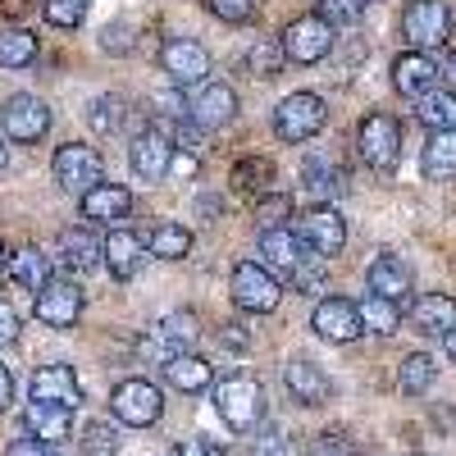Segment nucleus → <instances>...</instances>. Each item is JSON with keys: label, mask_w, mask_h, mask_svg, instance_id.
Masks as SVG:
<instances>
[{"label": "nucleus", "mask_w": 456, "mask_h": 456, "mask_svg": "<svg viewBox=\"0 0 456 456\" xmlns=\"http://www.w3.org/2000/svg\"><path fill=\"white\" fill-rule=\"evenodd\" d=\"M434 83H438V64L425 51H406L393 60V87L402 96H425Z\"/></svg>", "instance_id": "obj_21"}, {"label": "nucleus", "mask_w": 456, "mask_h": 456, "mask_svg": "<svg viewBox=\"0 0 456 456\" xmlns=\"http://www.w3.org/2000/svg\"><path fill=\"white\" fill-rule=\"evenodd\" d=\"M279 297H283V288H279L274 270H265V265H256V260L233 265V306H238V311H247V315H270V311L279 306Z\"/></svg>", "instance_id": "obj_3"}, {"label": "nucleus", "mask_w": 456, "mask_h": 456, "mask_svg": "<svg viewBox=\"0 0 456 456\" xmlns=\"http://www.w3.org/2000/svg\"><path fill=\"white\" fill-rule=\"evenodd\" d=\"M215 411L233 434H251L260 425V415H265V393H260V384L251 374H228L215 388Z\"/></svg>", "instance_id": "obj_1"}, {"label": "nucleus", "mask_w": 456, "mask_h": 456, "mask_svg": "<svg viewBox=\"0 0 456 456\" xmlns=\"http://www.w3.org/2000/svg\"><path fill=\"white\" fill-rule=\"evenodd\" d=\"M51 169H55V183L64 187V192H73V197H83V192H92L96 183H105V178H101L105 165H101V156H96V146H83V142L60 146L55 160H51Z\"/></svg>", "instance_id": "obj_6"}, {"label": "nucleus", "mask_w": 456, "mask_h": 456, "mask_svg": "<svg viewBox=\"0 0 456 456\" xmlns=\"http://www.w3.org/2000/svg\"><path fill=\"white\" fill-rule=\"evenodd\" d=\"M311 456H356L352 438H342V434H315L311 438Z\"/></svg>", "instance_id": "obj_43"}, {"label": "nucleus", "mask_w": 456, "mask_h": 456, "mask_svg": "<svg viewBox=\"0 0 456 456\" xmlns=\"http://www.w3.org/2000/svg\"><path fill=\"white\" fill-rule=\"evenodd\" d=\"M283 215H288V201L283 197H270V206H260L265 228H283Z\"/></svg>", "instance_id": "obj_49"}, {"label": "nucleus", "mask_w": 456, "mask_h": 456, "mask_svg": "<svg viewBox=\"0 0 456 456\" xmlns=\"http://www.w3.org/2000/svg\"><path fill=\"white\" fill-rule=\"evenodd\" d=\"M83 452H87V456H114V452H119V434L96 420V425L83 429Z\"/></svg>", "instance_id": "obj_39"}, {"label": "nucleus", "mask_w": 456, "mask_h": 456, "mask_svg": "<svg viewBox=\"0 0 456 456\" xmlns=\"http://www.w3.org/2000/svg\"><path fill=\"white\" fill-rule=\"evenodd\" d=\"M297 238H301V247H311L315 256H338L342 251V242H347V224H342V215L333 210V206H311L306 215H301V228H297Z\"/></svg>", "instance_id": "obj_11"}, {"label": "nucleus", "mask_w": 456, "mask_h": 456, "mask_svg": "<svg viewBox=\"0 0 456 456\" xmlns=\"http://www.w3.org/2000/svg\"><path fill=\"white\" fill-rule=\"evenodd\" d=\"M311 329L324 342H356L365 333L361 306H356V301H347V297H324L320 306H315V315H311Z\"/></svg>", "instance_id": "obj_14"}, {"label": "nucleus", "mask_w": 456, "mask_h": 456, "mask_svg": "<svg viewBox=\"0 0 456 456\" xmlns=\"http://www.w3.org/2000/svg\"><path fill=\"white\" fill-rule=\"evenodd\" d=\"M133 210V192L124 183H96L92 192H83V219L92 224H119Z\"/></svg>", "instance_id": "obj_19"}, {"label": "nucleus", "mask_w": 456, "mask_h": 456, "mask_svg": "<svg viewBox=\"0 0 456 456\" xmlns=\"http://www.w3.org/2000/svg\"><path fill=\"white\" fill-rule=\"evenodd\" d=\"M420 165H425V178H434V183H452L456 178V128L429 133Z\"/></svg>", "instance_id": "obj_28"}, {"label": "nucleus", "mask_w": 456, "mask_h": 456, "mask_svg": "<svg viewBox=\"0 0 456 456\" xmlns=\"http://www.w3.org/2000/svg\"><path fill=\"white\" fill-rule=\"evenodd\" d=\"M283 384H288V393H292L301 406H324V402L333 397V379H329L315 361H306V356L288 361V370H283Z\"/></svg>", "instance_id": "obj_17"}, {"label": "nucleus", "mask_w": 456, "mask_h": 456, "mask_svg": "<svg viewBox=\"0 0 456 456\" xmlns=\"http://www.w3.org/2000/svg\"><path fill=\"white\" fill-rule=\"evenodd\" d=\"M415 119H420L429 133L456 128V92H447V87H429L425 96H415Z\"/></svg>", "instance_id": "obj_29"}, {"label": "nucleus", "mask_w": 456, "mask_h": 456, "mask_svg": "<svg viewBox=\"0 0 456 456\" xmlns=\"http://www.w3.org/2000/svg\"><path fill=\"white\" fill-rule=\"evenodd\" d=\"M32 402H60L69 411L83 406V384L78 374H73V365H42L32 374Z\"/></svg>", "instance_id": "obj_16"}, {"label": "nucleus", "mask_w": 456, "mask_h": 456, "mask_svg": "<svg viewBox=\"0 0 456 456\" xmlns=\"http://www.w3.org/2000/svg\"><path fill=\"white\" fill-rule=\"evenodd\" d=\"M301 187H306L311 197H320V201H333V197L347 192V169L324 160V156H311L306 165H301Z\"/></svg>", "instance_id": "obj_24"}, {"label": "nucleus", "mask_w": 456, "mask_h": 456, "mask_svg": "<svg viewBox=\"0 0 456 456\" xmlns=\"http://www.w3.org/2000/svg\"><path fill=\"white\" fill-rule=\"evenodd\" d=\"M324 119H329V110H324V101L315 92H292L274 110V133L283 142H311L324 128Z\"/></svg>", "instance_id": "obj_5"}, {"label": "nucleus", "mask_w": 456, "mask_h": 456, "mask_svg": "<svg viewBox=\"0 0 456 456\" xmlns=\"http://www.w3.org/2000/svg\"><path fill=\"white\" fill-rule=\"evenodd\" d=\"M10 279L28 292H42L51 283V256L37 251V247H23L19 256H10Z\"/></svg>", "instance_id": "obj_30"}, {"label": "nucleus", "mask_w": 456, "mask_h": 456, "mask_svg": "<svg viewBox=\"0 0 456 456\" xmlns=\"http://www.w3.org/2000/svg\"><path fill=\"white\" fill-rule=\"evenodd\" d=\"M5 160H10V151H5V142H0V169H5Z\"/></svg>", "instance_id": "obj_54"}, {"label": "nucleus", "mask_w": 456, "mask_h": 456, "mask_svg": "<svg viewBox=\"0 0 456 456\" xmlns=\"http://www.w3.org/2000/svg\"><path fill=\"white\" fill-rule=\"evenodd\" d=\"M174 174H197V160H174Z\"/></svg>", "instance_id": "obj_52"}, {"label": "nucleus", "mask_w": 456, "mask_h": 456, "mask_svg": "<svg viewBox=\"0 0 456 456\" xmlns=\"http://www.w3.org/2000/svg\"><path fill=\"white\" fill-rule=\"evenodd\" d=\"M283 51L292 64H315L333 51V23L324 14H301L283 28Z\"/></svg>", "instance_id": "obj_7"}, {"label": "nucleus", "mask_w": 456, "mask_h": 456, "mask_svg": "<svg viewBox=\"0 0 456 456\" xmlns=\"http://www.w3.org/2000/svg\"><path fill=\"white\" fill-rule=\"evenodd\" d=\"M87 124L101 133V137H114L124 124H128V101L124 96H96L87 105Z\"/></svg>", "instance_id": "obj_35"}, {"label": "nucleus", "mask_w": 456, "mask_h": 456, "mask_svg": "<svg viewBox=\"0 0 456 456\" xmlns=\"http://www.w3.org/2000/svg\"><path fill=\"white\" fill-rule=\"evenodd\" d=\"M110 411L119 415V425H128V429H146V425H156V420H160L165 397H160V388L151 384V379H124V384L110 393Z\"/></svg>", "instance_id": "obj_4"}, {"label": "nucleus", "mask_w": 456, "mask_h": 456, "mask_svg": "<svg viewBox=\"0 0 456 456\" xmlns=\"http://www.w3.org/2000/svg\"><path fill=\"white\" fill-rule=\"evenodd\" d=\"M83 315V288L73 279H51L37 292V320L46 329H73Z\"/></svg>", "instance_id": "obj_12"}, {"label": "nucleus", "mask_w": 456, "mask_h": 456, "mask_svg": "<svg viewBox=\"0 0 456 456\" xmlns=\"http://www.w3.org/2000/svg\"><path fill=\"white\" fill-rule=\"evenodd\" d=\"M443 347H447V361H456V324L443 333Z\"/></svg>", "instance_id": "obj_51"}, {"label": "nucleus", "mask_w": 456, "mask_h": 456, "mask_svg": "<svg viewBox=\"0 0 456 456\" xmlns=\"http://www.w3.org/2000/svg\"><path fill=\"white\" fill-rule=\"evenodd\" d=\"M233 114H238V92L228 83H206L192 96V105H187V124H197L201 133H215L224 124H233Z\"/></svg>", "instance_id": "obj_15"}, {"label": "nucleus", "mask_w": 456, "mask_h": 456, "mask_svg": "<svg viewBox=\"0 0 456 456\" xmlns=\"http://www.w3.org/2000/svg\"><path fill=\"white\" fill-rule=\"evenodd\" d=\"M174 137L156 124V128H146V133H137L133 137V146H128V165H133V174L137 178H146V183H160V178H169L174 174Z\"/></svg>", "instance_id": "obj_9"}, {"label": "nucleus", "mask_w": 456, "mask_h": 456, "mask_svg": "<svg viewBox=\"0 0 456 456\" xmlns=\"http://www.w3.org/2000/svg\"><path fill=\"white\" fill-rule=\"evenodd\" d=\"M0 128H5V137L14 142H42L46 128H51V105L42 96H10L5 105H0Z\"/></svg>", "instance_id": "obj_10"}, {"label": "nucleus", "mask_w": 456, "mask_h": 456, "mask_svg": "<svg viewBox=\"0 0 456 456\" xmlns=\"http://www.w3.org/2000/svg\"><path fill=\"white\" fill-rule=\"evenodd\" d=\"M174 456H224V447H219L215 438H206V434H201V438L178 443V447H174Z\"/></svg>", "instance_id": "obj_45"}, {"label": "nucleus", "mask_w": 456, "mask_h": 456, "mask_svg": "<svg viewBox=\"0 0 456 456\" xmlns=\"http://www.w3.org/2000/svg\"><path fill=\"white\" fill-rule=\"evenodd\" d=\"M5 456H55V452H51V443H42V438L28 434V438H14Z\"/></svg>", "instance_id": "obj_47"}, {"label": "nucleus", "mask_w": 456, "mask_h": 456, "mask_svg": "<svg viewBox=\"0 0 456 456\" xmlns=\"http://www.w3.org/2000/svg\"><path fill=\"white\" fill-rule=\"evenodd\" d=\"M283 64H288L283 37H260V42L247 51V73H251V78H279Z\"/></svg>", "instance_id": "obj_33"}, {"label": "nucleus", "mask_w": 456, "mask_h": 456, "mask_svg": "<svg viewBox=\"0 0 456 456\" xmlns=\"http://www.w3.org/2000/svg\"><path fill=\"white\" fill-rule=\"evenodd\" d=\"M146 251H151V256H160V260H183L187 251H192V233H187L183 224L165 219V224H156V228H151Z\"/></svg>", "instance_id": "obj_32"}, {"label": "nucleus", "mask_w": 456, "mask_h": 456, "mask_svg": "<svg viewBox=\"0 0 456 456\" xmlns=\"http://www.w3.org/2000/svg\"><path fill=\"white\" fill-rule=\"evenodd\" d=\"M165 379H169L178 393H206L210 379H215V370H210V361L197 356V352H178V356L165 361Z\"/></svg>", "instance_id": "obj_25"}, {"label": "nucleus", "mask_w": 456, "mask_h": 456, "mask_svg": "<svg viewBox=\"0 0 456 456\" xmlns=\"http://www.w3.org/2000/svg\"><path fill=\"white\" fill-rule=\"evenodd\" d=\"M197 315L192 311H174V315H165L160 324H156V342L169 352V356H178V352H192V342H197Z\"/></svg>", "instance_id": "obj_31"}, {"label": "nucleus", "mask_w": 456, "mask_h": 456, "mask_svg": "<svg viewBox=\"0 0 456 456\" xmlns=\"http://www.w3.org/2000/svg\"><path fill=\"white\" fill-rule=\"evenodd\" d=\"M320 10L342 23V19H356V14L365 10V0H320Z\"/></svg>", "instance_id": "obj_46"}, {"label": "nucleus", "mask_w": 456, "mask_h": 456, "mask_svg": "<svg viewBox=\"0 0 456 456\" xmlns=\"http://www.w3.org/2000/svg\"><path fill=\"white\" fill-rule=\"evenodd\" d=\"M443 73H447V83H452V87H456V51H452V55H447V69H443Z\"/></svg>", "instance_id": "obj_53"}, {"label": "nucleus", "mask_w": 456, "mask_h": 456, "mask_svg": "<svg viewBox=\"0 0 456 456\" xmlns=\"http://www.w3.org/2000/svg\"><path fill=\"white\" fill-rule=\"evenodd\" d=\"M42 10H46V23H55V28H78L92 10V0H46Z\"/></svg>", "instance_id": "obj_38"}, {"label": "nucleus", "mask_w": 456, "mask_h": 456, "mask_svg": "<svg viewBox=\"0 0 456 456\" xmlns=\"http://www.w3.org/2000/svg\"><path fill=\"white\" fill-rule=\"evenodd\" d=\"M146 260V242L137 233H128V228H114V233L105 238V270L114 279H133L142 270Z\"/></svg>", "instance_id": "obj_22"}, {"label": "nucleus", "mask_w": 456, "mask_h": 456, "mask_svg": "<svg viewBox=\"0 0 456 456\" xmlns=\"http://www.w3.org/2000/svg\"><path fill=\"white\" fill-rule=\"evenodd\" d=\"M128 32H133L128 23H110V28L101 32V46H105V51H119V55L133 51V37H128Z\"/></svg>", "instance_id": "obj_44"}, {"label": "nucleus", "mask_w": 456, "mask_h": 456, "mask_svg": "<svg viewBox=\"0 0 456 456\" xmlns=\"http://www.w3.org/2000/svg\"><path fill=\"white\" fill-rule=\"evenodd\" d=\"M23 429L42 443H64L69 429H73V411L60 406V402H28L23 411Z\"/></svg>", "instance_id": "obj_20"}, {"label": "nucleus", "mask_w": 456, "mask_h": 456, "mask_svg": "<svg viewBox=\"0 0 456 456\" xmlns=\"http://www.w3.org/2000/svg\"><path fill=\"white\" fill-rule=\"evenodd\" d=\"M301 238L292 233V228H260V256H265V270L274 274H292L297 260H301Z\"/></svg>", "instance_id": "obj_23"}, {"label": "nucleus", "mask_w": 456, "mask_h": 456, "mask_svg": "<svg viewBox=\"0 0 456 456\" xmlns=\"http://www.w3.org/2000/svg\"><path fill=\"white\" fill-rule=\"evenodd\" d=\"M365 283H370V292L388 297V301H402V297H411V288H415L411 265H406L402 256H374L370 270H365Z\"/></svg>", "instance_id": "obj_18"}, {"label": "nucleus", "mask_w": 456, "mask_h": 456, "mask_svg": "<svg viewBox=\"0 0 456 456\" xmlns=\"http://www.w3.org/2000/svg\"><path fill=\"white\" fill-rule=\"evenodd\" d=\"M411 324L420 329V333H429V338H443V333L456 324V301H452V297H443V292L420 297V301L411 306Z\"/></svg>", "instance_id": "obj_27"}, {"label": "nucleus", "mask_w": 456, "mask_h": 456, "mask_svg": "<svg viewBox=\"0 0 456 456\" xmlns=\"http://www.w3.org/2000/svg\"><path fill=\"white\" fill-rule=\"evenodd\" d=\"M206 10H210L219 23H247L251 10H256V0H206Z\"/></svg>", "instance_id": "obj_41"}, {"label": "nucleus", "mask_w": 456, "mask_h": 456, "mask_svg": "<svg viewBox=\"0 0 456 456\" xmlns=\"http://www.w3.org/2000/svg\"><path fill=\"white\" fill-rule=\"evenodd\" d=\"M251 456H297V452H292L283 429H260L256 443H251Z\"/></svg>", "instance_id": "obj_42"}, {"label": "nucleus", "mask_w": 456, "mask_h": 456, "mask_svg": "<svg viewBox=\"0 0 456 456\" xmlns=\"http://www.w3.org/2000/svg\"><path fill=\"white\" fill-rule=\"evenodd\" d=\"M356 146H361V160L374 174H393L397 160H402V128H397V119L393 114H370V119H361Z\"/></svg>", "instance_id": "obj_2"}, {"label": "nucleus", "mask_w": 456, "mask_h": 456, "mask_svg": "<svg viewBox=\"0 0 456 456\" xmlns=\"http://www.w3.org/2000/svg\"><path fill=\"white\" fill-rule=\"evenodd\" d=\"M37 60V37L23 28H0V69H28Z\"/></svg>", "instance_id": "obj_36"}, {"label": "nucleus", "mask_w": 456, "mask_h": 456, "mask_svg": "<svg viewBox=\"0 0 456 456\" xmlns=\"http://www.w3.org/2000/svg\"><path fill=\"white\" fill-rule=\"evenodd\" d=\"M402 388L411 393V397H420V393H429L434 388V379H438V365H434V356H425V352H411V356H402Z\"/></svg>", "instance_id": "obj_37"}, {"label": "nucleus", "mask_w": 456, "mask_h": 456, "mask_svg": "<svg viewBox=\"0 0 456 456\" xmlns=\"http://www.w3.org/2000/svg\"><path fill=\"white\" fill-rule=\"evenodd\" d=\"M402 32H406L411 51L447 46V37H452V10L443 5V0H415V5L406 10V19H402Z\"/></svg>", "instance_id": "obj_8"}, {"label": "nucleus", "mask_w": 456, "mask_h": 456, "mask_svg": "<svg viewBox=\"0 0 456 456\" xmlns=\"http://www.w3.org/2000/svg\"><path fill=\"white\" fill-rule=\"evenodd\" d=\"M160 64L178 87H197L210 73V55H206L201 42H192V37H169L165 51H160Z\"/></svg>", "instance_id": "obj_13"}, {"label": "nucleus", "mask_w": 456, "mask_h": 456, "mask_svg": "<svg viewBox=\"0 0 456 456\" xmlns=\"http://www.w3.org/2000/svg\"><path fill=\"white\" fill-rule=\"evenodd\" d=\"M19 338V315L0 301V347H10V342Z\"/></svg>", "instance_id": "obj_48"}, {"label": "nucleus", "mask_w": 456, "mask_h": 456, "mask_svg": "<svg viewBox=\"0 0 456 456\" xmlns=\"http://www.w3.org/2000/svg\"><path fill=\"white\" fill-rule=\"evenodd\" d=\"M292 279H297V288H301V292H315V288L324 283V256H315V251L306 247V256L297 260Z\"/></svg>", "instance_id": "obj_40"}, {"label": "nucleus", "mask_w": 456, "mask_h": 456, "mask_svg": "<svg viewBox=\"0 0 456 456\" xmlns=\"http://www.w3.org/2000/svg\"><path fill=\"white\" fill-rule=\"evenodd\" d=\"M0 270H10V256H5V247H0Z\"/></svg>", "instance_id": "obj_55"}, {"label": "nucleus", "mask_w": 456, "mask_h": 456, "mask_svg": "<svg viewBox=\"0 0 456 456\" xmlns=\"http://www.w3.org/2000/svg\"><path fill=\"white\" fill-rule=\"evenodd\" d=\"M361 324H365V333H379V338L397 333V324H402V311H397V301H388V297L370 292V297L361 301Z\"/></svg>", "instance_id": "obj_34"}, {"label": "nucleus", "mask_w": 456, "mask_h": 456, "mask_svg": "<svg viewBox=\"0 0 456 456\" xmlns=\"http://www.w3.org/2000/svg\"><path fill=\"white\" fill-rule=\"evenodd\" d=\"M14 402V374L5 370V365H0V411H5Z\"/></svg>", "instance_id": "obj_50"}, {"label": "nucleus", "mask_w": 456, "mask_h": 456, "mask_svg": "<svg viewBox=\"0 0 456 456\" xmlns=\"http://www.w3.org/2000/svg\"><path fill=\"white\" fill-rule=\"evenodd\" d=\"M60 256H64V265L69 270H96V265L105 260V242H96V233L92 228H64L60 233Z\"/></svg>", "instance_id": "obj_26"}]
</instances>
